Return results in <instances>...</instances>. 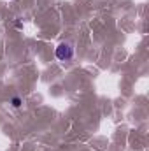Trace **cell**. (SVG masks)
<instances>
[{"label": "cell", "mask_w": 149, "mask_h": 151, "mask_svg": "<svg viewBox=\"0 0 149 151\" xmlns=\"http://www.w3.org/2000/svg\"><path fill=\"white\" fill-rule=\"evenodd\" d=\"M72 56H74V49H72V46L70 44H60L58 47H56V58L58 60H62V62H69V60H72Z\"/></svg>", "instance_id": "1"}, {"label": "cell", "mask_w": 149, "mask_h": 151, "mask_svg": "<svg viewBox=\"0 0 149 151\" xmlns=\"http://www.w3.org/2000/svg\"><path fill=\"white\" fill-rule=\"evenodd\" d=\"M12 106H14V107H19V106H21V100H19L18 97H14V99H12Z\"/></svg>", "instance_id": "2"}]
</instances>
